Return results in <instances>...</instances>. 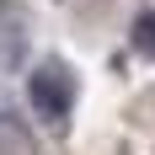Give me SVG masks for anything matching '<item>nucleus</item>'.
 I'll use <instances>...</instances> for the list:
<instances>
[{
  "label": "nucleus",
  "instance_id": "4",
  "mask_svg": "<svg viewBox=\"0 0 155 155\" xmlns=\"http://www.w3.org/2000/svg\"><path fill=\"white\" fill-rule=\"evenodd\" d=\"M5 123H11V112H5V102H0V128H5Z\"/></svg>",
  "mask_w": 155,
  "mask_h": 155
},
{
  "label": "nucleus",
  "instance_id": "3",
  "mask_svg": "<svg viewBox=\"0 0 155 155\" xmlns=\"http://www.w3.org/2000/svg\"><path fill=\"white\" fill-rule=\"evenodd\" d=\"M128 43H134V54L155 59V11H139V16H134V27H128Z\"/></svg>",
  "mask_w": 155,
  "mask_h": 155
},
{
  "label": "nucleus",
  "instance_id": "2",
  "mask_svg": "<svg viewBox=\"0 0 155 155\" xmlns=\"http://www.w3.org/2000/svg\"><path fill=\"white\" fill-rule=\"evenodd\" d=\"M21 54H27V5L0 0V70H21Z\"/></svg>",
  "mask_w": 155,
  "mask_h": 155
},
{
  "label": "nucleus",
  "instance_id": "1",
  "mask_svg": "<svg viewBox=\"0 0 155 155\" xmlns=\"http://www.w3.org/2000/svg\"><path fill=\"white\" fill-rule=\"evenodd\" d=\"M27 102H32V112H38L43 123L59 128L64 118H70V107H75V70L64 59H43L27 75Z\"/></svg>",
  "mask_w": 155,
  "mask_h": 155
}]
</instances>
